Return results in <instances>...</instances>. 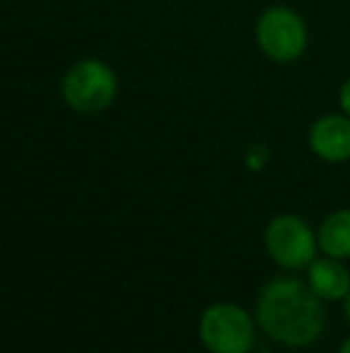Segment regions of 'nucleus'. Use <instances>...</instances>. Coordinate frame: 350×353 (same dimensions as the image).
Here are the masks:
<instances>
[{
	"label": "nucleus",
	"instance_id": "f257e3e1",
	"mask_svg": "<svg viewBox=\"0 0 350 353\" xmlns=\"http://www.w3.org/2000/svg\"><path fill=\"white\" fill-rule=\"evenodd\" d=\"M254 320L276 344L305 349L322 336L327 327V312L324 301L305 281L293 276H276L259 291Z\"/></svg>",
	"mask_w": 350,
	"mask_h": 353
},
{
	"label": "nucleus",
	"instance_id": "f03ea898",
	"mask_svg": "<svg viewBox=\"0 0 350 353\" xmlns=\"http://www.w3.org/2000/svg\"><path fill=\"white\" fill-rule=\"evenodd\" d=\"M118 74L101 58H82L72 63L61 79V97L65 106L82 116H94L113 106L118 99Z\"/></svg>",
	"mask_w": 350,
	"mask_h": 353
},
{
	"label": "nucleus",
	"instance_id": "7ed1b4c3",
	"mask_svg": "<svg viewBox=\"0 0 350 353\" xmlns=\"http://www.w3.org/2000/svg\"><path fill=\"white\" fill-rule=\"evenodd\" d=\"M254 39L259 51L278 65H288L305 56L309 43L307 22L288 5H271L257 17Z\"/></svg>",
	"mask_w": 350,
	"mask_h": 353
},
{
	"label": "nucleus",
	"instance_id": "20e7f679",
	"mask_svg": "<svg viewBox=\"0 0 350 353\" xmlns=\"http://www.w3.org/2000/svg\"><path fill=\"white\" fill-rule=\"evenodd\" d=\"M199 339L209 353H252L257 330L243 305L219 301L201 312Z\"/></svg>",
	"mask_w": 350,
	"mask_h": 353
},
{
	"label": "nucleus",
	"instance_id": "39448f33",
	"mask_svg": "<svg viewBox=\"0 0 350 353\" xmlns=\"http://www.w3.org/2000/svg\"><path fill=\"white\" fill-rule=\"evenodd\" d=\"M264 245L271 260L288 272L307 270L319 250L317 233L298 214H278L271 219L264 231Z\"/></svg>",
	"mask_w": 350,
	"mask_h": 353
},
{
	"label": "nucleus",
	"instance_id": "423d86ee",
	"mask_svg": "<svg viewBox=\"0 0 350 353\" xmlns=\"http://www.w3.org/2000/svg\"><path fill=\"white\" fill-rule=\"evenodd\" d=\"M307 144L314 157L327 163L350 161V116L343 111L319 116L307 132Z\"/></svg>",
	"mask_w": 350,
	"mask_h": 353
},
{
	"label": "nucleus",
	"instance_id": "0eeeda50",
	"mask_svg": "<svg viewBox=\"0 0 350 353\" xmlns=\"http://www.w3.org/2000/svg\"><path fill=\"white\" fill-rule=\"evenodd\" d=\"M307 286L324 303L346 301V296L350 293V272L343 265V260L324 255L307 267Z\"/></svg>",
	"mask_w": 350,
	"mask_h": 353
},
{
	"label": "nucleus",
	"instance_id": "6e6552de",
	"mask_svg": "<svg viewBox=\"0 0 350 353\" xmlns=\"http://www.w3.org/2000/svg\"><path fill=\"white\" fill-rule=\"evenodd\" d=\"M319 250L327 257L348 260L350 257V210H336L322 221L317 231Z\"/></svg>",
	"mask_w": 350,
	"mask_h": 353
},
{
	"label": "nucleus",
	"instance_id": "1a4fd4ad",
	"mask_svg": "<svg viewBox=\"0 0 350 353\" xmlns=\"http://www.w3.org/2000/svg\"><path fill=\"white\" fill-rule=\"evenodd\" d=\"M338 106H341V111L346 113V116H350V77L341 84V89H338Z\"/></svg>",
	"mask_w": 350,
	"mask_h": 353
},
{
	"label": "nucleus",
	"instance_id": "9d476101",
	"mask_svg": "<svg viewBox=\"0 0 350 353\" xmlns=\"http://www.w3.org/2000/svg\"><path fill=\"white\" fill-rule=\"evenodd\" d=\"M338 353H350V336H346V339H343V344L338 346Z\"/></svg>",
	"mask_w": 350,
	"mask_h": 353
},
{
	"label": "nucleus",
	"instance_id": "9b49d317",
	"mask_svg": "<svg viewBox=\"0 0 350 353\" xmlns=\"http://www.w3.org/2000/svg\"><path fill=\"white\" fill-rule=\"evenodd\" d=\"M343 310H346V317H348V322H350V293L346 296V301H343Z\"/></svg>",
	"mask_w": 350,
	"mask_h": 353
},
{
	"label": "nucleus",
	"instance_id": "f8f14e48",
	"mask_svg": "<svg viewBox=\"0 0 350 353\" xmlns=\"http://www.w3.org/2000/svg\"><path fill=\"white\" fill-rule=\"evenodd\" d=\"M252 353H271V351H252Z\"/></svg>",
	"mask_w": 350,
	"mask_h": 353
}]
</instances>
